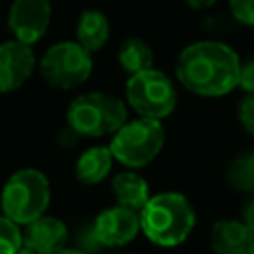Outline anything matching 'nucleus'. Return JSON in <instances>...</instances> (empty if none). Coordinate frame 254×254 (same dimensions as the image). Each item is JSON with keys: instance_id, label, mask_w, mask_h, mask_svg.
<instances>
[{"instance_id": "nucleus-8", "label": "nucleus", "mask_w": 254, "mask_h": 254, "mask_svg": "<svg viewBox=\"0 0 254 254\" xmlns=\"http://www.w3.org/2000/svg\"><path fill=\"white\" fill-rule=\"evenodd\" d=\"M52 20L50 0H14L8 10V28L16 40L36 44L44 38Z\"/></svg>"}, {"instance_id": "nucleus-17", "label": "nucleus", "mask_w": 254, "mask_h": 254, "mask_svg": "<svg viewBox=\"0 0 254 254\" xmlns=\"http://www.w3.org/2000/svg\"><path fill=\"white\" fill-rule=\"evenodd\" d=\"M228 181L234 189L254 192V155L244 153L236 157L228 169Z\"/></svg>"}, {"instance_id": "nucleus-10", "label": "nucleus", "mask_w": 254, "mask_h": 254, "mask_svg": "<svg viewBox=\"0 0 254 254\" xmlns=\"http://www.w3.org/2000/svg\"><path fill=\"white\" fill-rule=\"evenodd\" d=\"M139 230V212L121 204L101 210L93 222V232L101 246H123L131 242Z\"/></svg>"}, {"instance_id": "nucleus-18", "label": "nucleus", "mask_w": 254, "mask_h": 254, "mask_svg": "<svg viewBox=\"0 0 254 254\" xmlns=\"http://www.w3.org/2000/svg\"><path fill=\"white\" fill-rule=\"evenodd\" d=\"M24 248V236L20 224L4 212L0 214V254H14Z\"/></svg>"}, {"instance_id": "nucleus-7", "label": "nucleus", "mask_w": 254, "mask_h": 254, "mask_svg": "<svg viewBox=\"0 0 254 254\" xmlns=\"http://www.w3.org/2000/svg\"><path fill=\"white\" fill-rule=\"evenodd\" d=\"M91 52L75 42H58L40 60L42 77L58 89H75L91 75Z\"/></svg>"}, {"instance_id": "nucleus-13", "label": "nucleus", "mask_w": 254, "mask_h": 254, "mask_svg": "<svg viewBox=\"0 0 254 254\" xmlns=\"http://www.w3.org/2000/svg\"><path fill=\"white\" fill-rule=\"evenodd\" d=\"M111 165L113 153L109 147H89L75 163V179L83 185H97L109 175Z\"/></svg>"}, {"instance_id": "nucleus-24", "label": "nucleus", "mask_w": 254, "mask_h": 254, "mask_svg": "<svg viewBox=\"0 0 254 254\" xmlns=\"http://www.w3.org/2000/svg\"><path fill=\"white\" fill-rule=\"evenodd\" d=\"M252 155H254V151H252Z\"/></svg>"}, {"instance_id": "nucleus-16", "label": "nucleus", "mask_w": 254, "mask_h": 254, "mask_svg": "<svg viewBox=\"0 0 254 254\" xmlns=\"http://www.w3.org/2000/svg\"><path fill=\"white\" fill-rule=\"evenodd\" d=\"M117 60H119V65L123 71L127 73H137V71H143V69H149L153 67V50L151 46L141 40V38H127L119 52H117Z\"/></svg>"}, {"instance_id": "nucleus-3", "label": "nucleus", "mask_w": 254, "mask_h": 254, "mask_svg": "<svg viewBox=\"0 0 254 254\" xmlns=\"http://www.w3.org/2000/svg\"><path fill=\"white\" fill-rule=\"evenodd\" d=\"M67 125L83 137L113 135L127 121L125 103L105 91H89L77 95L65 113Z\"/></svg>"}, {"instance_id": "nucleus-14", "label": "nucleus", "mask_w": 254, "mask_h": 254, "mask_svg": "<svg viewBox=\"0 0 254 254\" xmlns=\"http://www.w3.org/2000/svg\"><path fill=\"white\" fill-rule=\"evenodd\" d=\"M111 189H113L117 204L133 208L137 212L145 206V202L151 196L149 194V183L133 171H125V173L115 175L113 183H111Z\"/></svg>"}, {"instance_id": "nucleus-19", "label": "nucleus", "mask_w": 254, "mask_h": 254, "mask_svg": "<svg viewBox=\"0 0 254 254\" xmlns=\"http://www.w3.org/2000/svg\"><path fill=\"white\" fill-rule=\"evenodd\" d=\"M228 6L240 24L254 28V0H228Z\"/></svg>"}, {"instance_id": "nucleus-23", "label": "nucleus", "mask_w": 254, "mask_h": 254, "mask_svg": "<svg viewBox=\"0 0 254 254\" xmlns=\"http://www.w3.org/2000/svg\"><path fill=\"white\" fill-rule=\"evenodd\" d=\"M214 2H216V0H187V4H189L190 8H194V10H206V8H210Z\"/></svg>"}, {"instance_id": "nucleus-2", "label": "nucleus", "mask_w": 254, "mask_h": 254, "mask_svg": "<svg viewBox=\"0 0 254 254\" xmlns=\"http://www.w3.org/2000/svg\"><path fill=\"white\" fill-rule=\"evenodd\" d=\"M143 234L157 246H179L194 228L196 216L189 198L181 192H159L149 196L139 210Z\"/></svg>"}, {"instance_id": "nucleus-5", "label": "nucleus", "mask_w": 254, "mask_h": 254, "mask_svg": "<svg viewBox=\"0 0 254 254\" xmlns=\"http://www.w3.org/2000/svg\"><path fill=\"white\" fill-rule=\"evenodd\" d=\"M165 145V129L161 119L139 115L133 121H125L111 137V153L121 165L139 169L149 165Z\"/></svg>"}, {"instance_id": "nucleus-11", "label": "nucleus", "mask_w": 254, "mask_h": 254, "mask_svg": "<svg viewBox=\"0 0 254 254\" xmlns=\"http://www.w3.org/2000/svg\"><path fill=\"white\" fill-rule=\"evenodd\" d=\"M24 248L30 252L52 254L64 250L67 240V226L56 216H38L32 222L24 224Z\"/></svg>"}, {"instance_id": "nucleus-15", "label": "nucleus", "mask_w": 254, "mask_h": 254, "mask_svg": "<svg viewBox=\"0 0 254 254\" xmlns=\"http://www.w3.org/2000/svg\"><path fill=\"white\" fill-rule=\"evenodd\" d=\"M109 32H111V26H109V20L103 12L85 10L77 20L75 38L85 50H89L93 54V52L101 50L107 44Z\"/></svg>"}, {"instance_id": "nucleus-9", "label": "nucleus", "mask_w": 254, "mask_h": 254, "mask_svg": "<svg viewBox=\"0 0 254 254\" xmlns=\"http://www.w3.org/2000/svg\"><path fill=\"white\" fill-rule=\"evenodd\" d=\"M36 69V56L30 44L8 40L0 44V93L22 87Z\"/></svg>"}, {"instance_id": "nucleus-4", "label": "nucleus", "mask_w": 254, "mask_h": 254, "mask_svg": "<svg viewBox=\"0 0 254 254\" xmlns=\"http://www.w3.org/2000/svg\"><path fill=\"white\" fill-rule=\"evenodd\" d=\"M50 204V181L38 169H20L2 187L0 206L20 226L42 216Z\"/></svg>"}, {"instance_id": "nucleus-6", "label": "nucleus", "mask_w": 254, "mask_h": 254, "mask_svg": "<svg viewBox=\"0 0 254 254\" xmlns=\"http://www.w3.org/2000/svg\"><path fill=\"white\" fill-rule=\"evenodd\" d=\"M125 95L129 107L137 115L153 119H165L177 105V89L173 79L155 67L133 73L127 79Z\"/></svg>"}, {"instance_id": "nucleus-22", "label": "nucleus", "mask_w": 254, "mask_h": 254, "mask_svg": "<svg viewBox=\"0 0 254 254\" xmlns=\"http://www.w3.org/2000/svg\"><path fill=\"white\" fill-rule=\"evenodd\" d=\"M242 220L254 230V196L246 202V206H244V210H242Z\"/></svg>"}, {"instance_id": "nucleus-21", "label": "nucleus", "mask_w": 254, "mask_h": 254, "mask_svg": "<svg viewBox=\"0 0 254 254\" xmlns=\"http://www.w3.org/2000/svg\"><path fill=\"white\" fill-rule=\"evenodd\" d=\"M238 85L246 93H254V60H248L246 64H240V79Z\"/></svg>"}, {"instance_id": "nucleus-1", "label": "nucleus", "mask_w": 254, "mask_h": 254, "mask_svg": "<svg viewBox=\"0 0 254 254\" xmlns=\"http://www.w3.org/2000/svg\"><path fill=\"white\" fill-rule=\"evenodd\" d=\"M177 79L194 95L220 97L238 87L240 58L216 40H200L187 46L177 60Z\"/></svg>"}, {"instance_id": "nucleus-20", "label": "nucleus", "mask_w": 254, "mask_h": 254, "mask_svg": "<svg viewBox=\"0 0 254 254\" xmlns=\"http://www.w3.org/2000/svg\"><path fill=\"white\" fill-rule=\"evenodd\" d=\"M238 119H240L242 127L254 137V93H248L242 97V101L238 105Z\"/></svg>"}, {"instance_id": "nucleus-12", "label": "nucleus", "mask_w": 254, "mask_h": 254, "mask_svg": "<svg viewBox=\"0 0 254 254\" xmlns=\"http://www.w3.org/2000/svg\"><path fill=\"white\" fill-rule=\"evenodd\" d=\"M210 246L218 254H254V230L238 218H222L212 224Z\"/></svg>"}]
</instances>
